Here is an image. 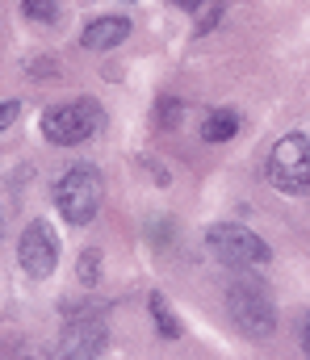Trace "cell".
Returning a JSON list of instances; mask_svg holds the SVG:
<instances>
[{"instance_id":"cell-1","label":"cell","mask_w":310,"mask_h":360,"mask_svg":"<svg viewBox=\"0 0 310 360\" xmlns=\"http://www.w3.org/2000/svg\"><path fill=\"white\" fill-rule=\"evenodd\" d=\"M101 201H105V184H101V172L93 164L67 168L59 176V184H55V205H59V214L72 226H89L101 214Z\"/></svg>"},{"instance_id":"cell-2","label":"cell","mask_w":310,"mask_h":360,"mask_svg":"<svg viewBox=\"0 0 310 360\" xmlns=\"http://www.w3.org/2000/svg\"><path fill=\"white\" fill-rule=\"evenodd\" d=\"M206 248L222 260V264H231V269H256V264H269V243L256 235V231H247V226H239V222H214L206 231Z\"/></svg>"},{"instance_id":"cell-3","label":"cell","mask_w":310,"mask_h":360,"mask_svg":"<svg viewBox=\"0 0 310 360\" xmlns=\"http://www.w3.org/2000/svg\"><path fill=\"white\" fill-rule=\"evenodd\" d=\"M264 176L281 193H310V134H285L269 151Z\"/></svg>"},{"instance_id":"cell-4","label":"cell","mask_w":310,"mask_h":360,"mask_svg":"<svg viewBox=\"0 0 310 360\" xmlns=\"http://www.w3.org/2000/svg\"><path fill=\"white\" fill-rule=\"evenodd\" d=\"M97 126H101V105L89 101V96L55 105V109L42 113V139H51L55 147H76L89 134H97Z\"/></svg>"},{"instance_id":"cell-5","label":"cell","mask_w":310,"mask_h":360,"mask_svg":"<svg viewBox=\"0 0 310 360\" xmlns=\"http://www.w3.org/2000/svg\"><path fill=\"white\" fill-rule=\"evenodd\" d=\"M226 306H231L235 323H239L247 335H269V331L277 327V310H273V302H269L264 285H260V281H252V276H243V281H235V285H231Z\"/></svg>"},{"instance_id":"cell-6","label":"cell","mask_w":310,"mask_h":360,"mask_svg":"<svg viewBox=\"0 0 310 360\" xmlns=\"http://www.w3.org/2000/svg\"><path fill=\"white\" fill-rule=\"evenodd\" d=\"M17 260H21V269L30 272V276H51L55 264H59V235H55V226L51 222H30L25 231H21V243H17Z\"/></svg>"},{"instance_id":"cell-7","label":"cell","mask_w":310,"mask_h":360,"mask_svg":"<svg viewBox=\"0 0 310 360\" xmlns=\"http://www.w3.org/2000/svg\"><path fill=\"white\" fill-rule=\"evenodd\" d=\"M105 344H109L105 319L101 314H80L76 323H67V331L59 340V360H97Z\"/></svg>"},{"instance_id":"cell-8","label":"cell","mask_w":310,"mask_h":360,"mask_svg":"<svg viewBox=\"0 0 310 360\" xmlns=\"http://www.w3.org/2000/svg\"><path fill=\"white\" fill-rule=\"evenodd\" d=\"M130 34V21L126 17H97L89 21V30L80 34V46L84 51H109V46H122Z\"/></svg>"},{"instance_id":"cell-9","label":"cell","mask_w":310,"mask_h":360,"mask_svg":"<svg viewBox=\"0 0 310 360\" xmlns=\"http://www.w3.org/2000/svg\"><path fill=\"white\" fill-rule=\"evenodd\" d=\"M235 134H239V113H235V109L209 113L206 126H202V139H206V143H226V139H235Z\"/></svg>"},{"instance_id":"cell-10","label":"cell","mask_w":310,"mask_h":360,"mask_svg":"<svg viewBox=\"0 0 310 360\" xmlns=\"http://www.w3.org/2000/svg\"><path fill=\"white\" fill-rule=\"evenodd\" d=\"M151 314H155V327H160L164 340H176V335H181V323H176V314L168 310V302H164L160 293H151Z\"/></svg>"},{"instance_id":"cell-11","label":"cell","mask_w":310,"mask_h":360,"mask_svg":"<svg viewBox=\"0 0 310 360\" xmlns=\"http://www.w3.org/2000/svg\"><path fill=\"white\" fill-rule=\"evenodd\" d=\"M76 276H80L84 285H97V281H101V252H97V248H89V252L80 256V264H76Z\"/></svg>"},{"instance_id":"cell-12","label":"cell","mask_w":310,"mask_h":360,"mask_svg":"<svg viewBox=\"0 0 310 360\" xmlns=\"http://www.w3.org/2000/svg\"><path fill=\"white\" fill-rule=\"evenodd\" d=\"M21 13H25L30 21H42V25H51V21L59 17V4H55V0H25V4H21Z\"/></svg>"},{"instance_id":"cell-13","label":"cell","mask_w":310,"mask_h":360,"mask_svg":"<svg viewBox=\"0 0 310 360\" xmlns=\"http://www.w3.org/2000/svg\"><path fill=\"white\" fill-rule=\"evenodd\" d=\"M181 117H185V113H181V101L164 96V101H160V126H164V130H172V126H181Z\"/></svg>"},{"instance_id":"cell-14","label":"cell","mask_w":310,"mask_h":360,"mask_svg":"<svg viewBox=\"0 0 310 360\" xmlns=\"http://www.w3.org/2000/svg\"><path fill=\"white\" fill-rule=\"evenodd\" d=\"M17 113H21V105H17V101H4V105H0V130H8V126L17 122Z\"/></svg>"},{"instance_id":"cell-15","label":"cell","mask_w":310,"mask_h":360,"mask_svg":"<svg viewBox=\"0 0 310 360\" xmlns=\"http://www.w3.org/2000/svg\"><path fill=\"white\" fill-rule=\"evenodd\" d=\"M172 4H176V8H185V13H198L206 0H172Z\"/></svg>"},{"instance_id":"cell-16","label":"cell","mask_w":310,"mask_h":360,"mask_svg":"<svg viewBox=\"0 0 310 360\" xmlns=\"http://www.w3.org/2000/svg\"><path fill=\"white\" fill-rule=\"evenodd\" d=\"M302 352H306V360H310V323L302 327Z\"/></svg>"},{"instance_id":"cell-17","label":"cell","mask_w":310,"mask_h":360,"mask_svg":"<svg viewBox=\"0 0 310 360\" xmlns=\"http://www.w3.org/2000/svg\"><path fill=\"white\" fill-rule=\"evenodd\" d=\"M0 235H4V210H0Z\"/></svg>"}]
</instances>
